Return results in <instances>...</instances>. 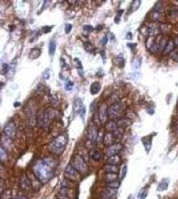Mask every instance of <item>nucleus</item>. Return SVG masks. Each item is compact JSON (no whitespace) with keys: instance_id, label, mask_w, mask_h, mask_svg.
Listing matches in <instances>:
<instances>
[{"instance_id":"obj_1","label":"nucleus","mask_w":178,"mask_h":199,"mask_svg":"<svg viewBox=\"0 0 178 199\" xmlns=\"http://www.w3.org/2000/svg\"><path fill=\"white\" fill-rule=\"evenodd\" d=\"M56 166L55 160L51 157L39 160L33 166L34 174L43 184H46L54 175Z\"/></svg>"},{"instance_id":"obj_2","label":"nucleus","mask_w":178,"mask_h":199,"mask_svg":"<svg viewBox=\"0 0 178 199\" xmlns=\"http://www.w3.org/2000/svg\"><path fill=\"white\" fill-rule=\"evenodd\" d=\"M67 144H68L67 137L64 135H60L50 143V144L48 146V149L53 154L61 155L65 150Z\"/></svg>"},{"instance_id":"obj_3","label":"nucleus","mask_w":178,"mask_h":199,"mask_svg":"<svg viewBox=\"0 0 178 199\" xmlns=\"http://www.w3.org/2000/svg\"><path fill=\"white\" fill-rule=\"evenodd\" d=\"M125 109L124 105L122 102H113V104L110 105L108 109V117L110 118L112 121H118L121 118H122V112Z\"/></svg>"},{"instance_id":"obj_4","label":"nucleus","mask_w":178,"mask_h":199,"mask_svg":"<svg viewBox=\"0 0 178 199\" xmlns=\"http://www.w3.org/2000/svg\"><path fill=\"white\" fill-rule=\"evenodd\" d=\"M70 164L72 165L80 174H87L88 171H89V168H88L86 162H85L84 158L79 154H75L73 156Z\"/></svg>"},{"instance_id":"obj_5","label":"nucleus","mask_w":178,"mask_h":199,"mask_svg":"<svg viewBox=\"0 0 178 199\" xmlns=\"http://www.w3.org/2000/svg\"><path fill=\"white\" fill-rule=\"evenodd\" d=\"M64 178L69 181L75 182L80 179V174L72 165L68 164L64 170Z\"/></svg>"},{"instance_id":"obj_6","label":"nucleus","mask_w":178,"mask_h":199,"mask_svg":"<svg viewBox=\"0 0 178 199\" xmlns=\"http://www.w3.org/2000/svg\"><path fill=\"white\" fill-rule=\"evenodd\" d=\"M25 113L27 119L28 125L30 127L35 126L37 123V114L35 109H33L31 107H26L25 109Z\"/></svg>"},{"instance_id":"obj_7","label":"nucleus","mask_w":178,"mask_h":199,"mask_svg":"<svg viewBox=\"0 0 178 199\" xmlns=\"http://www.w3.org/2000/svg\"><path fill=\"white\" fill-rule=\"evenodd\" d=\"M73 109L74 112L78 114L80 117V118L84 121L85 117V112H86V109L84 103L82 102L81 99L79 98H76L74 100V103H73Z\"/></svg>"},{"instance_id":"obj_8","label":"nucleus","mask_w":178,"mask_h":199,"mask_svg":"<svg viewBox=\"0 0 178 199\" xmlns=\"http://www.w3.org/2000/svg\"><path fill=\"white\" fill-rule=\"evenodd\" d=\"M108 107L107 106L105 102H103L100 105V107L99 108L98 114H99V119L100 120L101 124H106V122L108 121Z\"/></svg>"},{"instance_id":"obj_9","label":"nucleus","mask_w":178,"mask_h":199,"mask_svg":"<svg viewBox=\"0 0 178 199\" xmlns=\"http://www.w3.org/2000/svg\"><path fill=\"white\" fill-rule=\"evenodd\" d=\"M99 129L97 125H91L90 128L88 129L87 132V140L91 143L96 142L99 137Z\"/></svg>"},{"instance_id":"obj_10","label":"nucleus","mask_w":178,"mask_h":199,"mask_svg":"<svg viewBox=\"0 0 178 199\" xmlns=\"http://www.w3.org/2000/svg\"><path fill=\"white\" fill-rule=\"evenodd\" d=\"M3 133L4 135L7 137L13 139L16 135V125L13 121H9L4 125L3 128Z\"/></svg>"},{"instance_id":"obj_11","label":"nucleus","mask_w":178,"mask_h":199,"mask_svg":"<svg viewBox=\"0 0 178 199\" xmlns=\"http://www.w3.org/2000/svg\"><path fill=\"white\" fill-rule=\"evenodd\" d=\"M20 187L21 189L24 191H29L32 189L31 182H30V178L25 174H22L20 178Z\"/></svg>"},{"instance_id":"obj_12","label":"nucleus","mask_w":178,"mask_h":199,"mask_svg":"<svg viewBox=\"0 0 178 199\" xmlns=\"http://www.w3.org/2000/svg\"><path fill=\"white\" fill-rule=\"evenodd\" d=\"M122 149V145L119 144V143H117V144H114L108 147L107 152H106V155L108 157H113V156L118 155V152H120Z\"/></svg>"},{"instance_id":"obj_13","label":"nucleus","mask_w":178,"mask_h":199,"mask_svg":"<svg viewBox=\"0 0 178 199\" xmlns=\"http://www.w3.org/2000/svg\"><path fill=\"white\" fill-rule=\"evenodd\" d=\"M117 195V189H112L107 188L101 193L103 199H114Z\"/></svg>"},{"instance_id":"obj_14","label":"nucleus","mask_w":178,"mask_h":199,"mask_svg":"<svg viewBox=\"0 0 178 199\" xmlns=\"http://www.w3.org/2000/svg\"><path fill=\"white\" fill-rule=\"evenodd\" d=\"M1 147H3L7 151H10L12 149V147H13V142H12L10 138L7 137V136L2 137V140H1Z\"/></svg>"},{"instance_id":"obj_15","label":"nucleus","mask_w":178,"mask_h":199,"mask_svg":"<svg viewBox=\"0 0 178 199\" xmlns=\"http://www.w3.org/2000/svg\"><path fill=\"white\" fill-rule=\"evenodd\" d=\"M175 47L176 45L175 44H174V41H173V40H170L169 41H168V43L167 44V45H166L165 48H164V50H163V55H164V56H167V55H170L172 52L175 50Z\"/></svg>"},{"instance_id":"obj_16","label":"nucleus","mask_w":178,"mask_h":199,"mask_svg":"<svg viewBox=\"0 0 178 199\" xmlns=\"http://www.w3.org/2000/svg\"><path fill=\"white\" fill-rule=\"evenodd\" d=\"M114 138L113 136V134L112 133H108V134H106L103 138V145L106 146V147H110L112 145H113L114 144Z\"/></svg>"},{"instance_id":"obj_17","label":"nucleus","mask_w":178,"mask_h":199,"mask_svg":"<svg viewBox=\"0 0 178 199\" xmlns=\"http://www.w3.org/2000/svg\"><path fill=\"white\" fill-rule=\"evenodd\" d=\"M105 128L107 130H108L109 132H112V133H113V132L116 131V130L119 128V126H118V124L117 122L111 120V121H108L106 122Z\"/></svg>"},{"instance_id":"obj_18","label":"nucleus","mask_w":178,"mask_h":199,"mask_svg":"<svg viewBox=\"0 0 178 199\" xmlns=\"http://www.w3.org/2000/svg\"><path fill=\"white\" fill-rule=\"evenodd\" d=\"M142 143H143L144 147L145 148L146 152H149V150L151 149V145H152V136L149 135V136H145L142 139Z\"/></svg>"},{"instance_id":"obj_19","label":"nucleus","mask_w":178,"mask_h":199,"mask_svg":"<svg viewBox=\"0 0 178 199\" xmlns=\"http://www.w3.org/2000/svg\"><path fill=\"white\" fill-rule=\"evenodd\" d=\"M101 90V84L98 81H95L91 84V88H90V92L92 95H96L99 94V92Z\"/></svg>"},{"instance_id":"obj_20","label":"nucleus","mask_w":178,"mask_h":199,"mask_svg":"<svg viewBox=\"0 0 178 199\" xmlns=\"http://www.w3.org/2000/svg\"><path fill=\"white\" fill-rule=\"evenodd\" d=\"M104 171L106 173H115L118 174L119 172V167L116 165H112V164H107L104 166Z\"/></svg>"},{"instance_id":"obj_21","label":"nucleus","mask_w":178,"mask_h":199,"mask_svg":"<svg viewBox=\"0 0 178 199\" xmlns=\"http://www.w3.org/2000/svg\"><path fill=\"white\" fill-rule=\"evenodd\" d=\"M40 55H41V50L40 48H34L30 50L29 58L30 60H35L39 58Z\"/></svg>"},{"instance_id":"obj_22","label":"nucleus","mask_w":178,"mask_h":199,"mask_svg":"<svg viewBox=\"0 0 178 199\" xmlns=\"http://www.w3.org/2000/svg\"><path fill=\"white\" fill-rule=\"evenodd\" d=\"M91 159L94 160V161H96V162H99L100 161L101 158L103 157V154L102 152L98 149H94L91 151Z\"/></svg>"},{"instance_id":"obj_23","label":"nucleus","mask_w":178,"mask_h":199,"mask_svg":"<svg viewBox=\"0 0 178 199\" xmlns=\"http://www.w3.org/2000/svg\"><path fill=\"white\" fill-rule=\"evenodd\" d=\"M169 185V179H163L162 181L158 184V191H165L167 190Z\"/></svg>"},{"instance_id":"obj_24","label":"nucleus","mask_w":178,"mask_h":199,"mask_svg":"<svg viewBox=\"0 0 178 199\" xmlns=\"http://www.w3.org/2000/svg\"><path fill=\"white\" fill-rule=\"evenodd\" d=\"M104 179H105L106 184H107V183H110V182L115 181V180L118 179V174H115V173H106Z\"/></svg>"},{"instance_id":"obj_25","label":"nucleus","mask_w":178,"mask_h":199,"mask_svg":"<svg viewBox=\"0 0 178 199\" xmlns=\"http://www.w3.org/2000/svg\"><path fill=\"white\" fill-rule=\"evenodd\" d=\"M123 133H124V129L123 128H121L119 127L116 131L113 132L112 134H113V136L114 138V140H120L122 139L123 137Z\"/></svg>"},{"instance_id":"obj_26","label":"nucleus","mask_w":178,"mask_h":199,"mask_svg":"<svg viewBox=\"0 0 178 199\" xmlns=\"http://www.w3.org/2000/svg\"><path fill=\"white\" fill-rule=\"evenodd\" d=\"M142 64V58L140 57H135L132 61V67L135 70H139Z\"/></svg>"},{"instance_id":"obj_27","label":"nucleus","mask_w":178,"mask_h":199,"mask_svg":"<svg viewBox=\"0 0 178 199\" xmlns=\"http://www.w3.org/2000/svg\"><path fill=\"white\" fill-rule=\"evenodd\" d=\"M117 123H118V126L121 128H125L130 124V120L129 118H121L119 121H117Z\"/></svg>"},{"instance_id":"obj_28","label":"nucleus","mask_w":178,"mask_h":199,"mask_svg":"<svg viewBox=\"0 0 178 199\" xmlns=\"http://www.w3.org/2000/svg\"><path fill=\"white\" fill-rule=\"evenodd\" d=\"M56 51V42L53 40L49 41L48 44V53L50 55L51 57H53Z\"/></svg>"},{"instance_id":"obj_29","label":"nucleus","mask_w":178,"mask_h":199,"mask_svg":"<svg viewBox=\"0 0 178 199\" xmlns=\"http://www.w3.org/2000/svg\"><path fill=\"white\" fill-rule=\"evenodd\" d=\"M120 162H121V157H119L118 155H115V156H113V157H108V164L116 165V166H118Z\"/></svg>"},{"instance_id":"obj_30","label":"nucleus","mask_w":178,"mask_h":199,"mask_svg":"<svg viewBox=\"0 0 178 199\" xmlns=\"http://www.w3.org/2000/svg\"><path fill=\"white\" fill-rule=\"evenodd\" d=\"M116 64L118 66V67L122 68L125 65V60H124V57H123L122 54H119L116 57Z\"/></svg>"},{"instance_id":"obj_31","label":"nucleus","mask_w":178,"mask_h":199,"mask_svg":"<svg viewBox=\"0 0 178 199\" xmlns=\"http://www.w3.org/2000/svg\"><path fill=\"white\" fill-rule=\"evenodd\" d=\"M163 10H164V8H163V3L162 2H157L155 5H154L153 12L158 13V14H161L163 12Z\"/></svg>"},{"instance_id":"obj_32","label":"nucleus","mask_w":178,"mask_h":199,"mask_svg":"<svg viewBox=\"0 0 178 199\" xmlns=\"http://www.w3.org/2000/svg\"><path fill=\"white\" fill-rule=\"evenodd\" d=\"M120 184H121L120 180L117 179V180H115V181L110 182V183H107V184H106V186H107V188H109V189H118V188H119V186H120Z\"/></svg>"},{"instance_id":"obj_33","label":"nucleus","mask_w":178,"mask_h":199,"mask_svg":"<svg viewBox=\"0 0 178 199\" xmlns=\"http://www.w3.org/2000/svg\"><path fill=\"white\" fill-rule=\"evenodd\" d=\"M0 159L1 162H4L8 160V151L4 149L3 147H0Z\"/></svg>"},{"instance_id":"obj_34","label":"nucleus","mask_w":178,"mask_h":199,"mask_svg":"<svg viewBox=\"0 0 178 199\" xmlns=\"http://www.w3.org/2000/svg\"><path fill=\"white\" fill-rule=\"evenodd\" d=\"M83 46L85 48V50L86 52H93L94 50H95V48H94L93 44H91V42H89V41H85L83 44Z\"/></svg>"},{"instance_id":"obj_35","label":"nucleus","mask_w":178,"mask_h":199,"mask_svg":"<svg viewBox=\"0 0 178 199\" xmlns=\"http://www.w3.org/2000/svg\"><path fill=\"white\" fill-rule=\"evenodd\" d=\"M141 1H133L131 4H130V13H133V12H135L139 8V7L141 6Z\"/></svg>"},{"instance_id":"obj_36","label":"nucleus","mask_w":178,"mask_h":199,"mask_svg":"<svg viewBox=\"0 0 178 199\" xmlns=\"http://www.w3.org/2000/svg\"><path fill=\"white\" fill-rule=\"evenodd\" d=\"M74 62L75 63V66H76V68H77L78 71L80 74V75L82 76L83 75V66L81 64V62H80V60L78 59V58H75L74 59Z\"/></svg>"},{"instance_id":"obj_37","label":"nucleus","mask_w":178,"mask_h":199,"mask_svg":"<svg viewBox=\"0 0 178 199\" xmlns=\"http://www.w3.org/2000/svg\"><path fill=\"white\" fill-rule=\"evenodd\" d=\"M147 195H148V188H145V189H141L140 191L138 197L139 199H145Z\"/></svg>"},{"instance_id":"obj_38","label":"nucleus","mask_w":178,"mask_h":199,"mask_svg":"<svg viewBox=\"0 0 178 199\" xmlns=\"http://www.w3.org/2000/svg\"><path fill=\"white\" fill-rule=\"evenodd\" d=\"M126 173H127V166H126V164H123L122 167V170H121V180H122V179L125 178L126 175Z\"/></svg>"},{"instance_id":"obj_39","label":"nucleus","mask_w":178,"mask_h":199,"mask_svg":"<svg viewBox=\"0 0 178 199\" xmlns=\"http://www.w3.org/2000/svg\"><path fill=\"white\" fill-rule=\"evenodd\" d=\"M73 87H74V84H73V82L72 81V80H68L67 81H66L65 90H67V91H72L73 89Z\"/></svg>"},{"instance_id":"obj_40","label":"nucleus","mask_w":178,"mask_h":199,"mask_svg":"<svg viewBox=\"0 0 178 199\" xmlns=\"http://www.w3.org/2000/svg\"><path fill=\"white\" fill-rule=\"evenodd\" d=\"M159 30H160V32L163 33V35H165V34L168 33L170 29H169V26L167 24H162V25H160Z\"/></svg>"},{"instance_id":"obj_41","label":"nucleus","mask_w":178,"mask_h":199,"mask_svg":"<svg viewBox=\"0 0 178 199\" xmlns=\"http://www.w3.org/2000/svg\"><path fill=\"white\" fill-rule=\"evenodd\" d=\"M9 71V66L7 63H3L2 66V70H1V73L2 75H5L8 73V71Z\"/></svg>"},{"instance_id":"obj_42","label":"nucleus","mask_w":178,"mask_h":199,"mask_svg":"<svg viewBox=\"0 0 178 199\" xmlns=\"http://www.w3.org/2000/svg\"><path fill=\"white\" fill-rule=\"evenodd\" d=\"M83 30H85V32L91 33L92 31H94V30H95V29H94V27L92 26V25H84V26H83Z\"/></svg>"},{"instance_id":"obj_43","label":"nucleus","mask_w":178,"mask_h":199,"mask_svg":"<svg viewBox=\"0 0 178 199\" xmlns=\"http://www.w3.org/2000/svg\"><path fill=\"white\" fill-rule=\"evenodd\" d=\"M170 57H171V59L173 60L174 62H178V53L176 52V50H174V51H173V52L171 53Z\"/></svg>"},{"instance_id":"obj_44","label":"nucleus","mask_w":178,"mask_h":199,"mask_svg":"<svg viewBox=\"0 0 178 199\" xmlns=\"http://www.w3.org/2000/svg\"><path fill=\"white\" fill-rule=\"evenodd\" d=\"M50 101L51 103L53 104V106L56 107L57 105H58V98L56 97V96H52L50 98Z\"/></svg>"},{"instance_id":"obj_45","label":"nucleus","mask_w":178,"mask_h":199,"mask_svg":"<svg viewBox=\"0 0 178 199\" xmlns=\"http://www.w3.org/2000/svg\"><path fill=\"white\" fill-rule=\"evenodd\" d=\"M170 15L172 17H178V8H172V10L170 12Z\"/></svg>"},{"instance_id":"obj_46","label":"nucleus","mask_w":178,"mask_h":199,"mask_svg":"<svg viewBox=\"0 0 178 199\" xmlns=\"http://www.w3.org/2000/svg\"><path fill=\"white\" fill-rule=\"evenodd\" d=\"M123 12H124L123 10H118V13H117V17L115 18V22L116 23H119V21H120L121 16H122V14L123 13Z\"/></svg>"},{"instance_id":"obj_47","label":"nucleus","mask_w":178,"mask_h":199,"mask_svg":"<svg viewBox=\"0 0 178 199\" xmlns=\"http://www.w3.org/2000/svg\"><path fill=\"white\" fill-rule=\"evenodd\" d=\"M52 28H53V26H48V25L44 26V27L42 28V32L44 33V34H47V33L50 32Z\"/></svg>"},{"instance_id":"obj_48","label":"nucleus","mask_w":178,"mask_h":199,"mask_svg":"<svg viewBox=\"0 0 178 199\" xmlns=\"http://www.w3.org/2000/svg\"><path fill=\"white\" fill-rule=\"evenodd\" d=\"M43 78L44 80H48L50 78V72H49V70H46L43 73Z\"/></svg>"},{"instance_id":"obj_49","label":"nucleus","mask_w":178,"mask_h":199,"mask_svg":"<svg viewBox=\"0 0 178 199\" xmlns=\"http://www.w3.org/2000/svg\"><path fill=\"white\" fill-rule=\"evenodd\" d=\"M72 24H66L65 25V33L66 34H69L71 32V30H72Z\"/></svg>"},{"instance_id":"obj_50","label":"nucleus","mask_w":178,"mask_h":199,"mask_svg":"<svg viewBox=\"0 0 178 199\" xmlns=\"http://www.w3.org/2000/svg\"><path fill=\"white\" fill-rule=\"evenodd\" d=\"M108 35H105V36H104V37H103V39H102V40H100L101 44L103 45V46H105V45L107 44H108Z\"/></svg>"},{"instance_id":"obj_51","label":"nucleus","mask_w":178,"mask_h":199,"mask_svg":"<svg viewBox=\"0 0 178 199\" xmlns=\"http://www.w3.org/2000/svg\"><path fill=\"white\" fill-rule=\"evenodd\" d=\"M127 47L128 48H130V49L132 50H135L136 49V46H137V44H136V43H131V42H129V43H127Z\"/></svg>"},{"instance_id":"obj_52","label":"nucleus","mask_w":178,"mask_h":199,"mask_svg":"<svg viewBox=\"0 0 178 199\" xmlns=\"http://www.w3.org/2000/svg\"><path fill=\"white\" fill-rule=\"evenodd\" d=\"M126 39L130 40H132V34H131V32H128L126 34Z\"/></svg>"},{"instance_id":"obj_53","label":"nucleus","mask_w":178,"mask_h":199,"mask_svg":"<svg viewBox=\"0 0 178 199\" xmlns=\"http://www.w3.org/2000/svg\"><path fill=\"white\" fill-rule=\"evenodd\" d=\"M173 41H174V44H175L176 46V47H178V36H176V37L174 38Z\"/></svg>"},{"instance_id":"obj_54","label":"nucleus","mask_w":178,"mask_h":199,"mask_svg":"<svg viewBox=\"0 0 178 199\" xmlns=\"http://www.w3.org/2000/svg\"><path fill=\"white\" fill-rule=\"evenodd\" d=\"M14 199H27V198H26V197H24V196H18V197H16V198H14Z\"/></svg>"},{"instance_id":"obj_55","label":"nucleus","mask_w":178,"mask_h":199,"mask_svg":"<svg viewBox=\"0 0 178 199\" xmlns=\"http://www.w3.org/2000/svg\"><path fill=\"white\" fill-rule=\"evenodd\" d=\"M16 26L14 25H9V28H10V31H13V30H14V28H15Z\"/></svg>"},{"instance_id":"obj_56","label":"nucleus","mask_w":178,"mask_h":199,"mask_svg":"<svg viewBox=\"0 0 178 199\" xmlns=\"http://www.w3.org/2000/svg\"><path fill=\"white\" fill-rule=\"evenodd\" d=\"M13 105H14V107H20V106H21V103H20V102H15V103H14V104H13Z\"/></svg>"},{"instance_id":"obj_57","label":"nucleus","mask_w":178,"mask_h":199,"mask_svg":"<svg viewBox=\"0 0 178 199\" xmlns=\"http://www.w3.org/2000/svg\"><path fill=\"white\" fill-rule=\"evenodd\" d=\"M176 132L178 133V120L177 121H176Z\"/></svg>"},{"instance_id":"obj_58","label":"nucleus","mask_w":178,"mask_h":199,"mask_svg":"<svg viewBox=\"0 0 178 199\" xmlns=\"http://www.w3.org/2000/svg\"><path fill=\"white\" fill-rule=\"evenodd\" d=\"M176 52H177V53H178V48L176 50Z\"/></svg>"}]
</instances>
